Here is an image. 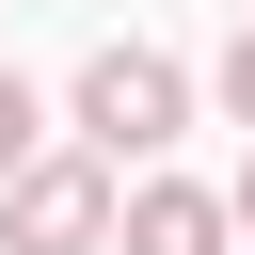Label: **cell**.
<instances>
[{
	"mask_svg": "<svg viewBox=\"0 0 255 255\" xmlns=\"http://www.w3.org/2000/svg\"><path fill=\"white\" fill-rule=\"evenodd\" d=\"M175 128H191V64L175 48H96L80 64V143L96 159H159Z\"/></svg>",
	"mask_w": 255,
	"mask_h": 255,
	"instance_id": "obj_1",
	"label": "cell"
},
{
	"mask_svg": "<svg viewBox=\"0 0 255 255\" xmlns=\"http://www.w3.org/2000/svg\"><path fill=\"white\" fill-rule=\"evenodd\" d=\"M112 223H128V191H112V159H96V143H80V159L0 175V255H112Z\"/></svg>",
	"mask_w": 255,
	"mask_h": 255,
	"instance_id": "obj_2",
	"label": "cell"
},
{
	"mask_svg": "<svg viewBox=\"0 0 255 255\" xmlns=\"http://www.w3.org/2000/svg\"><path fill=\"white\" fill-rule=\"evenodd\" d=\"M223 239H239V191H191V175H143L112 223V255H223Z\"/></svg>",
	"mask_w": 255,
	"mask_h": 255,
	"instance_id": "obj_3",
	"label": "cell"
},
{
	"mask_svg": "<svg viewBox=\"0 0 255 255\" xmlns=\"http://www.w3.org/2000/svg\"><path fill=\"white\" fill-rule=\"evenodd\" d=\"M32 159H48V112H32V80L0 64V175H32Z\"/></svg>",
	"mask_w": 255,
	"mask_h": 255,
	"instance_id": "obj_4",
	"label": "cell"
},
{
	"mask_svg": "<svg viewBox=\"0 0 255 255\" xmlns=\"http://www.w3.org/2000/svg\"><path fill=\"white\" fill-rule=\"evenodd\" d=\"M223 112H239V128H255V16H239V32H223Z\"/></svg>",
	"mask_w": 255,
	"mask_h": 255,
	"instance_id": "obj_5",
	"label": "cell"
},
{
	"mask_svg": "<svg viewBox=\"0 0 255 255\" xmlns=\"http://www.w3.org/2000/svg\"><path fill=\"white\" fill-rule=\"evenodd\" d=\"M239 239H255V159H239Z\"/></svg>",
	"mask_w": 255,
	"mask_h": 255,
	"instance_id": "obj_6",
	"label": "cell"
}]
</instances>
